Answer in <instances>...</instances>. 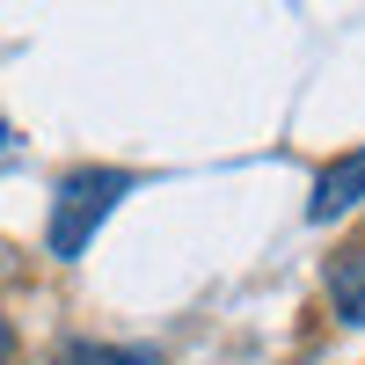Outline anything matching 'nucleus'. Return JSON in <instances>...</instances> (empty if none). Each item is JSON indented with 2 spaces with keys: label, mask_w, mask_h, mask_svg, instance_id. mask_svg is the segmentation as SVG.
Returning a JSON list of instances; mask_svg holds the SVG:
<instances>
[{
  "label": "nucleus",
  "mask_w": 365,
  "mask_h": 365,
  "mask_svg": "<svg viewBox=\"0 0 365 365\" xmlns=\"http://www.w3.org/2000/svg\"><path fill=\"white\" fill-rule=\"evenodd\" d=\"M365 197V146H358V154H344L336 168H322V182H314V220H336V212H351Z\"/></svg>",
  "instance_id": "f03ea898"
},
{
  "label": "nucleus",
  "mask_w": 365,
  "mask_h": 365,
  "mask_svg": "<svg viewBox=\"0 0 365 365\" xmlns=\"http://www.w3.org/2000/svg\"><path fill=\"white\" fill-rule=\"evenodd\" d=\"M329 299H336L344 322H365V249H351V256L329 263Z\"/></svg>",
  "instance_id": "7ed1b4c3"
},
{
  "label": "nucleus",
  "mask_w": 365,
  "mask_h": 365,
  "mask_svg": "<svg viewBox=\"0 0 365 365\" xmlns=\"http://www.w3.org/2000/svg\"><path fill=\"white\" fill-rule=\"evenodd\" d=\"M8 154H15V132H8V117H0V168H8Z\"/></svg>",
  "instance_id": "39448f33"
},
{
  "label": "nucleus",
  "mask_w": 365,
  "mask_h": 365,
  "mask_svg": "<svg viewBox=\"0 0 365 365\" xmlns=\"http://www.w3.org/2000/svg\"><path fill=\"white\" fill-rule=\"evenodd\" d=\"M132 190V175L125 168H81L58 182V205H51V256H81L88 241H96V227L117 212V197Z\"/></svg>",
  "instance_id": "f257e3e1"
},
{
  "label": "nucleus",
  "mask_w": 365,
  "mask_h": 365,
  "mask_svg": "<svg viewBox=\"0 0 365 365\" xmlns=\"http://www.w3.org/2000/svg\"><path fill=\"white\" fill-rule=\"evenodd\" d=\"M8 351H15V329H8V322H0V365H8Z\"/></svg>",
  "instance_id": "423d86ee"
},
{
  "label": "nucleus",
  "mask_w": 365,
  "mask_h": 365,
  "mask_svg": "<svg viewBox=\"0 0 365 365\" xmlns=\"http://www.w3.org/2000/svg\"><path fill=\"white\" fill-rule=\"evenodd\" d=\"M58 365H161L154 351H110V344H73Z\"/></svg>",
  "instance_id": "20e7f679"
}]
</instances>
